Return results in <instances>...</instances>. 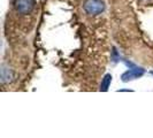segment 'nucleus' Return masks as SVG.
<instances>
[{
    "instance_id": "obj_5",
    "label": "nucleus",
    "mask_w": 153,
    "mask_h": 138,
    "mask_svg": "<svg viewBox=\"0 0 153 138\" xmlns=\"http://www.w3.org/2000/svg\"><path fill=\"white\" fill-rule=\"evenodd\" d=\"M111 82H112V75L111 74H106L105 77L102 78L101 81V85H100V91L102 92H106L111 85Z\"/></svg>"
},
{
    "instance_id": "obj_6",
    "label": "nucleus",
    "mask_w": 153,
    "mask_h": 138,
    "mask_svg": "<svg viewBox=\"0 0 153 138\" xmlns=\"http://www.w3.org/2000/svg\"><path fill=\"white\" fill-rule=\"evenodd\" d=\"M151 74H152V75H153V70H152V71H151Z\"/></svg>"
},
{
    "instance_id": "obj_3",
    "label": "nucleus",
    "mask_w": 153,
    "mask_h": 138,
    "mask_svg": "<svg viewBox=\"0 0 153 138\" xmlns=\"http://www.w3.org/2000/svg\"><path fill=\"white\" fill-rule=\"evenodd\" d=\"M144 73H145V70L143 68L130 69V70H127L126 73H123L121 79H122V82H129V81H132V79H136V78L143 76Z\"/></svg>"
},
{
    "instance_id": "obj_4",
    "label": "nucleus",
    "mask_w": 153,
    "mask_h": 138,
    "mask_svg": "<svg viewBox=\"0 0 153 138\" xmlns=\"http://www.w3.org/2000/svg\"><path fill=\"white\" fill-rule=\"evenodd\" d=\"M13 78V73L9 68H7L5 65L1 66V83L2 84H6L9 83Z\"/></svg>"
},
{
    "instance_id": "obj_1",
    "label": "nucleus",
    "mask_w": 153,
    "mask_h": 138,
    "mask_svg": "<svg viewBox=\"0 0 153 138\" xmlns=\"http://www.w3.org/2000/svg\"><path fill=\"white\" fill-rule=\"evenodd\" d=\"M83 8L89 15H98L104 12L105 4L102 0H85Z\"/></svg>"
},
{
    "instance_id": "obj_2",
    "label": "nucleus",
    "mask_w": 153,
    "mask_h": 138,
    "mask_svg": "<svg viewBox=\"0 0 153 138\" xmlns=\"http://www.w3.org/2000/svg\"><path fill=\"white\" fill-rule=\"evenodd\" d=\"M36 1L35 0H14V8L20 14H29L35 8Z\"/></svg>"
}]
</instances>
